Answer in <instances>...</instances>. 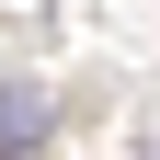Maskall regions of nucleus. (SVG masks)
<instances>
[{"instance_id":"1","label":"nucleus","mask_w":160,"mask_h":160,"mask_svg":"<svg viewBox=\"0 0 160 160\" xmlns=\"http://www.w3.org/2000/svg\"><path fill=\"white\" fill-rule=\"evenodd\" d=\"M46 92H34V80H0V160H23V149H46Z\"/></svg>"}]
</instances>
